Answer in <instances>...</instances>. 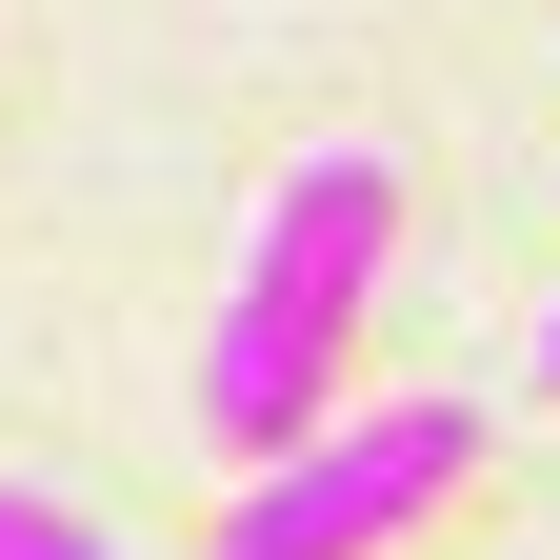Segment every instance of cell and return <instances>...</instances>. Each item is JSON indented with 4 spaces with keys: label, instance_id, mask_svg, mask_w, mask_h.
I'll return each mask as SVG.
<instances>
[{
    "label": "cell",
    "instance_id": "1",
    "mask_svg": "<svg viewBox=\"0 0 560 560\" xmlns=\"http://www.w3.org/2000/svg\"><path fill=\"white\" fill-rule=\"evenodd\" d=\"M381 241H400V161H381V140H320V161L280 180V221H260V260H241L221 340H200V420H221L241 460H280V441L320 420L340 320L381 301Z\"/></svg>",
    "mask_w": 560,
    "mask_h": 560
},
{
    "label": "cell",
    "instance_id": "2",
    "mask_svg": "<svg viewBox=\"0 0 560 560\" xmlns=\"http://www.w3.org/2000/svg\"><path fill=\"white\" fill-rule=\"evenodd\" d=\"M480 460V420L460 400H381V420H301V441L260 460V501H221V560H361L400 540L441 480Z\"/></svg>",
    "mask_w": 560,
    "mask_h": 560
},
{
    "label": "cell",
    "instance_id": "3",
    "mask_svg": "<svg viewBox=\"0 0 560 560\" xmlns=\"http://www.w3.org/2000/svg\"><path fill=\"white\" fill-rule=\"evenodd\" d=\"M0 560H120L81 501H40V480H0Z\"/></svg>",
    "mask_w": 560,
    "mask_h": 560
},
{
    "label": "cell",
    "instance_id": "4",
    "mask_svg": "<svg viewBox=\"0 0 560 560\" xmlns=\"http://www.w3.org/2000/svg\"><path fill=\"white\" fill-rule=\"evenodd\" d=\"M540 381H560V301H540Z\"/></svg>",
    "mask_w": 560,
    "mask_h": 560
}]
</instances>
